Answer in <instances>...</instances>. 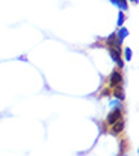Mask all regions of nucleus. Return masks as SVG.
Segmentation results:
<instances>
[{
	"mask_svg": "<svg viewBox=\"0 0 139 156\" xmlns=\"http://www.w3.org/2000/svg\"><path fill=\"white\" fill-rule=\"evenodd\" d=\"M112 2H113L115 5H120L121 8H124V9H126V0H112Z\"/></svg>",
	"mask_w": 139,
	"mask_h": 156,
	"instance_id": "4",
	"label": "nucleus"
},
{
	"mask_svg": "<svg viewBox=\"0 0 139 156\" xmlns=\"http://www.w3.org/2000/svg\"><path fill=\"white\" fill-rule=\"evenodd\" d=\"M130 56H132V52H130V49H127V50H126V58L130 59Z\"/></svg>",
	"mask_w": 139,
	"mask_h": 156,
	"instance_id": "7",
	"label": "nucleus"
},
{
	"mask_svg": "<svg viewBox=\"0 0 139 156\" xmlns=\"http://www.w3.org/2000/svg\"><path fill=\"white\" fill-rule=\"evenodd\" d=\"M120 118H121V111H120V109H115V111L109 115L107 123H109V124H113V123H115L116 120H120Z\"/></svg>",
	"mask_w": 139,
	"mask_h": 156,
	"instance_id": "1",
	"label": "nucleus"
},
{
	"mask_svg": "<svg viewBox=\"0 0 139 156\" xmlns=\"http://www.w3.org/2000/svg\"><path fill=\"white\" fill-rule=\"evenodd\" d=\"M127 34H129V32H127L126 29H121V30H120V41H121V40H123V37H126Z\"/></svg>",
	"mask_w": 139,
	"mask_h": 156,
	"instance_id": "5",
	"label": "nucleus"
},
{
	"mask_svg": "<svg viewBox=\"0 0 139 156\" xmlns=\"http://www.w3.org/2000/svg\"><path fill=\"white\" fill-rule=\"evenodd\" d=\"M110 82H112V83H116V85H120V82H121V76H120V73H118V71H115V73L112 74V77H110Z\"/></svg>",
	"mask_w": 139,
	"mask_h": 156,
	"instance_id": "3",
	"label": "nucleus"
},
{
	"mask_svg": "<svg viewBox=\"0 0 139 156\" xmlns=\"http://www.w3.org/2000/svg\"><path fill=\"white\" fill-rule=\"evenodd\" d=\"M123 21H124V15H123V12L120 14V17H118V26H121L123 24Z\"/></svg>",
	"mask_w": 139,
	"mask_h": 156,
	"instance_id": "6",
	"label": "nucleus"
},
{
	"mask_svg": "<svg viewBox=\"0 0 139 156\" xmlns=\"http://www.w3.org/2000/svg\"><path fill=\"white\" fill-rule=\"evenodd\" d=\"M113 124H115V126H113V132H115V133L121 132V130H123V127H124V123H123V120H121V118H120V120H116Z\"/></svg>",
	"mask_w": 139,
	"mask_h": 156,
	"instance_id": "2",
	"label": "nucleus"
},
{
	"mask_svg": "<svg viewBox=\"0 0 139 156\" xmlns=\"http://www.w3.org/2000/svg\"><path fill=\"white\" fill-rule=\"evenodd\" d=\"M132 2H133V3H138V0H132Z\"/></svg>",
	"mask_w": 139,
	"mask_h": 156,
	"instance_id": "8",
	"label": "nucleus"
}]
</instances>
